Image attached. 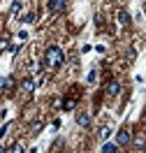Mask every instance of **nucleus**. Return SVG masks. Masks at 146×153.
<instances>
[{"label":"nucleus","mask_w":146,"mask_h":153,"mask_svg":"<svg viewBox=\"0 0 146 153\" xmlns=\"http://www.w3.org/2000/svg\"><path fill=\"white\" fill-rule=\"evenodd\" d=\"M63 60H65L63 49L56 47V44H51V47L44 51V60H42V65H44V67H60V65H63Z\"/></svg>","instance_id":"1"},{"label":"nucleus","mask_w":146,"mask_h":153,"mask_svg":"<svg viewBox=\"0 0 146 153\" xmlns=\"http://www.w3.org/2000/svg\"><path fill=\"white\" fill-rule=\"evenodd\" d=\"M130 139H132V134H130V130H118L116 132V146H125V144H130Z\"/></svg>","instance_id":"2"},{"label":"nucleus","mask_w":146,"mask_h":153,"mask_svg":"<svg viewBox=\"0 0 146 153\" xmlns=\"http://www.w3.org/2000/svg\"><path fill=\"white\" fill-rule=\"evenodd\" d=\"M49 12L51 14H58V12H63V7H65V0H49Z\"/></svg>","instance_id":"3"},{"label":"nucleus","mask_w":146,"mask_h":153,"mask_svg":"<svg viewBox=\"0 0 146 153\" xmlns=\"http://www.w3.org/2000/svg\"><path fill=\"white\" fill-rule=\"evenodd\" d=\"M21 88H23V93H26V95H30V93L35 91V81H33V76H26V79H23V84H21Z\"/></svg>","instance_id":"4"},{"label":"nucleus","mask_w":146,"mask_h":153,"mask_svg":"<svg viewBox=\"0 0 146 153\" xmlns=\"http://www.w3.org/2000/svg\"><path fill=\"white\" fill-rule=\"evenodd\" d=\"M116 19H118V23H121V26H130V14H127L125 10H118V14H116Z\"/></svg>","instance_id":"5"},{"label":"nucleus","mask_w":146,"mask_h":153,"mask_svg":"<svg viewBox=\"0 0 146 153\" xmlns=\"http://www.w3.org/2000/svg\"><path fill=\"white\" fill-rule=\"evenodd\" d=\"M118 93H121V84H118V81H109L107 84V95H118Z\"/></svg>","instance_id":"6"},{"label":"nucleus","mask_w":146,"mask_h":153,"mask_svg":"<svg viewBox=\"0 0 146 153\" xmlns=\"http://www.w3.org/2000/svg\"><path fill=\"white\" fill-rule=\"evenodd\" d=\"M77 125H81V128H88V125H90V116L84 114V111H81V114H77Z\"/></svg>","instance_id":"7"},{"label":"nucleus","mask_w":146,"mask_h":153,"mask_svg":"<svg viewBox=\"0 0 146 153\" xmlns=\"http://www.w3.org/2000/svg\"><path fill=\"white\" fill-rule=\"evenodd\" d=\"M74 107H77V100H74V97H65V100H63V109H65V111H72Z\"/></svg>","instance_id":"8"},{"label":"nucleus","mask_w":146,"mask_h":153,"mask_svg":"<svg viewBox=\"0 0 146 153\" xmlns=\"http://www.w3.org/2000/svg\"><path fill=\"white\" fill-rule=\"evenodd\" d=\"M21 7H23V2H21V0H14V2H12V16H16L21 12Z\"/></svg>","instance_id":"9"},{"label":"nucleus","mask_w":146,"mask_h":153,"mask_svg":"<svg viewBox=\"0 0 146 153\" xmlns=\"http://www.w3.org/2000/svg\"><path fill=\"white\" fill-rule=\"evenodd\" d=\"M33 21H35V12H28L21 16V23H33Z\"/></svg>","instance_id":"10"},{"label":"nucleus","mask_w":146,"mask_h":153,"mask_svg":"<svg viewBox=\"0 0 146 153\" xmlns=\"http://www.w3.org/2000/svg\"><path fill=\"white\" fill-rule=\"evenodd\" d=\"M116 151H118L116 144H104V146H102V153H116Z\"/></svg>","instance_id":"11"},{"label":"nucleus","mask_w":146,"mask_h":153,"mask_svg":"<svg viewBox=\"0 0 146 153\" xmlns=\"http://www.w3.org/2000/svg\"><path fill=\"white\" fill-rule=\"evenodd\" d=\"M100 137H102V139H109V137H111V130H109V128H102Z\"/></svg>","instance_id":"12"},{"label":"nucleus","mask_w":146,"mask_h":153,"mask_svg":"<svg viewBox=\"0 0 146 153\" xmlns=\"http://www.w3.org/2000/svg\"><path fill=\"white\" fill-rule=\"evenodd\" d=\"M12 153H26V149H23V144H14V149H12Z\"/></svg>","instance_id":"13"},{"label":"nucleus","mask_w":146,"mask_h":153,"mask_svg":"<svg viewBox=\"0 0 146 153\" xmlns=\"http://www.w3.org/2000/svg\"><path fill=\"white\" fill-rule=\"evenodd\" d=\"M39 128H42V123H33V128H30V134H37Z\"/></svg>","instance_id":"14"},{"label":"nucleus","mask_w":146,"mask_h":153,"mask_svg":"<svg viewBox=\"0 0 146 153\" xmlns=\"http://www.w3.org/2000/svg\"><path fill=\"white\" fill-rule=\"evenodd\" d=\"M95 79H97V72H95V70H93V72L88 74V84H95Z\"/></svg>","instance_id":"15"},{"label":"nucleus","mask_w":146,"mask_h":153,"mask_svg":"<svg viewBox=\"0 0 146 153\" xmlns=\"http://www.w3.org/2000/svg\"><path fill=\"white\" fill-rule=\"evenodd\" d=\"M7 130H10V123H7V125H2V128H0V139H2L5 134H7Z\"/></svg>","instance_id":"16"},{"label":"nucleus","mask_w":146,"mask_h":153,"mask_svg":"<svg viewBox=\"0 0 146 153\" xmlns=\"http://www.w3.org/2000/svg\"><path fill=\"white\" fill-rule=\"evenodd\" d=\"M0 153H7V151H5V149H2V146H0Z\"/></svg>","instance_id":"17"}]
</instances>
